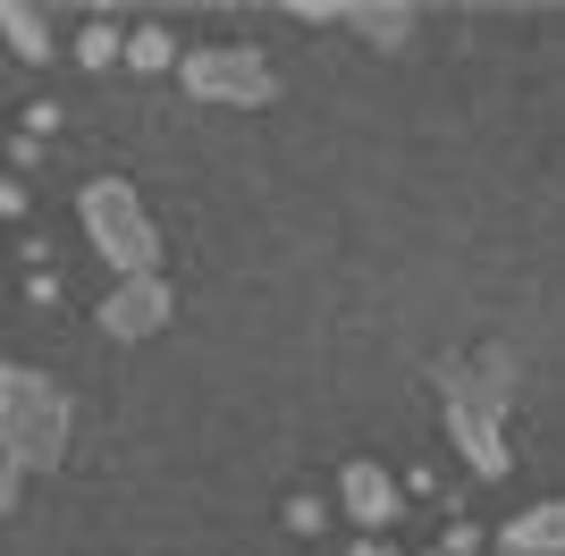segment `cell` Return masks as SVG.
Wrapping results in <instances>:
<instances>
[{"label": "cell", "instance_id": "obj_1", "mask_svg": "<svg viewBox=\"0 0 565 556\" xmlns=\"http://www.w3.org/2000/svg\"><path fill=\"white\" fill-rule=\"evenodd\" d=\"M439 388V421H448L456 456L472 463V481H507V405H515V354L507 346H472V354H439L430 363Z\"/></svg>", "mask_w": 565, "mask_h": 556}, {"label": "cell", "instance_id": "obj_2", "mask_svg": "<svg viewBox=\"0 0 565 556\" xmlns=\"http://www.w3.org/2000/svg\"><path fill=\"white\" fill-rule=\"evenodd\" d=\"M0 439L25 472H51L68 456V388L51 371H25V363H0Z\"/></svg>", "mask_w": 565, "mask_h": 556}, {"label": "cell", "instance_id": "obj_3", "mask_svg": "<svg viewBox=\"0 0 565 556\" xmlns=\"http://www.w3.org/2000/svg\"><path fill=\"white\" fill-rule=\"evenodd\" d=\"M76 220H85L94 254L110 261L118 278H152V270H161V228H152V211L136 203V185H127V178L76 185Z\"/></svg>", "mask_w": 565, "mask_h": 556}, {"label": "cell", "instance_id": "obj_4", "mask_svg": "<svg viewBox=\"0 0 565 556\" xmlns=\"http://www.w3.org/2000/svg\"><path fill=\"white\" fill-rule=\"evenodd\" d=\"M178 85H186L194 101H236V110H262V101L279 93V68H270L254 43H194V51H178Z\"/></svg>", "mask_w": 565, "mask_h": 556}, {"label": "cell", "instance_id": "obj_5", "mask_svg": "<svg viewBox=\"0 0 565 556\" xmlns=\"http://www.w3.org/2000/svg\"><path fill=\"white\" fill-rule=\"evenodd\" d=\"M169 312H178V296H169V278H118L110 296H102V338H118V346H136V338H152V329H169Z\"/></svg>", "mask_w": 565, "mask_h": 556}, {"label": "cell", "instance_id": "obj_6", "mask_svg": "<svg viewBox=\"0 0 565 556\" xmlns=\"http://www.w3.org/2000/svg\"><path fill=\"white\" fill-rule=\"evenodd\" d=\"M397 498H405V489L388 481L372 456H347V472H338V506H347V523L380 532V523H397Z\"/></svg>", "mask_w": 565, "mask_h": 556}, {"label": "cell", "instance_id": "obj_7", "mask_svg": "<svg viewBox=\"0 0 565 556\" xmlns=\"http://www.w3.org/2000/svg\"><path fill=\"white\" fill-rule=\"evenodd\" d=\"M498 539H507V556H565V498H541V506H523Z\"/></svg>", "mask_w": 565, "mask_h": 556}, {"label": "cell", "instance_id": "obj_8", "mask_svg": "<svg viewBox=\"0 0 565 556\" xmlns=\"http://www.w3.org/2000/svg\"><path fill=\"white\" fill-rule=\"evenodd\" d=\"M338 18H347L363 43H380V51H405V43H414V25H423L405 0H354V9H338Z\"/></svg>", "mask_w": 565, "mask_h": 556}, {"label": "cell", "instance_id": "obj_9", "mask_svg": "<svg viewBox=\"0 0 565 556\" xmlns=\"http://www.w3.org/2000/svg\"><path fill=\"white\" fill-rule=\"evenodd\" d=\"M0 34H9V51H18L25 68H43V60H51V18H43V9H25V0H0Z\"/></svg>", "mask_w": 565, "mask_h": 556}, {"label": "cell", "instance_id": "obj_10", "mask_svg": "<svg viewBox=\"0 0 565 556\" xmlns=\"http://www.w3.org/2000/svg\"><path fill=\"white\" fill-rule=\"evenodd\" d=\"M118 60H127V68H136V76H161L169 60H178V43H169V25H136V34H127V51H118Z\"/></svg>", "mask_w": 565, "mask_h": 556}, {"label": "cell", "instance_id": "obj_11", "mask_svg": "<svg viewBox=\"0 0 565 556\" xmlns=\"http://www.w3.org/2000/svg\"><path fill=\"white\" fill-rule=\"evenodd\" d=\"M118 51H127V34H118V25L110 18H94V25H85V34H76V60H85V68H118Z\"/></svg>", "mask_w": 565, "mask_h": 556}, {"label": "cell", "instance_id": "obj_12", "mask_svg": "<svg viewBox=\"0 0 565 556\" xmlns=\"http://www.w3.org/2000/svg\"><path fill=\"white\" fill-rule=\"evenodd\" d=\"M321 523H330V506H321L312 489H296V498H287V532H321Z\"/></svg>", "mask_w": 565, "mask_h": 556}, {"label": "cell", "instance_id": "obj_13", "mask_svg": "<svg viewBox=\"0 0 565 556\" xmlns=\"http://www.w3.org/2000/svg\"><path fill=\"white\" fill-rule=\"evenodd\" d=\"M18 489H25V463H18V456H9V439H0V514L18 506Z\"/></svg>", "mask_w": 565, "mask_h": 556}, {"label": "cell", "instance_id": "obj_14", "mask_svg": "<svg viewBox=\"0 0 565 556\" xmlns=\"http://www.w3.org/2000/svg\"><path fill=\"white\" fill-rule=\"evenodd\" d=\"M25 303H60V278H51V270H25Z\"/></svg>", "mask_w": 565, "mask_h": 556}, {"label": "cell", "instance_id": "obj_15", "mask_svg": "<svg viewBox=\"0 0 565 556\" xmlns=\"http://www.w3.org/2000/svg\"><path fill=\"white\" fill-rule=\"evenodd\" d=\"M0 220H25V185L18 178H0Z\"/></svg>", "mask_w": 565, "mask_h": 556}, {"label": "cell", "instance_id": "obj_16", "mask_svg": "<svg viewBox=\"0 0 565 556\" xmlns=\"http://www.w3.org/2000/svg\"><path fill=\"white\" fill-rule=\"evenodd\" d=\"M481 548V532H472V523H448V556H472Z\"/></svg>", "mask_w": 565, "mask_h": 556}, {"label": "cell", "instance_id": "obj_17", "mask_svg": "<svg viewBox=\"0 0 565 556\" xmlns=\"http://www.w3.org/2000/svg\"><path fill=\"white\" fill-rule=\"evenodd\" d=\"M347 556H388V539H354V548Z\"/></svg>", "mask_w": 565, "mask_h": 556}]
</instances>
